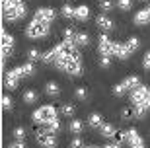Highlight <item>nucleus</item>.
I'll return each instance as SVG.
<instances>
[{"instance_id":"f257e3e1","label":"nucleus","mask_w":150,"mask_h":148,"mask_svg":"<svg viewBox=\"0 0 150 148\" xmlns=\"http://www.w3.org/2000/svg\"><path fill=\"white\" fill-rule=\"evenodd\" d=\"M2 14L6 22H18L25 18V6L22 0H2Z\"/></svg>"},{"instance_id":"f03ea898","label":"nucleus","mask_w":150,"mask_h":148,"mask_svg":"<svg viewBox=\"0 0 150 148\" xmlns=\"http://www.w3.org/2000/svg\"><path fill=\"white\" fill-rule=\"evenodd\" d=\"M49 25L51 23L47 22H41V20H31V22L28 23V28H25V35H28L29 39H41V37H47L49 35Z\"/></svg>"},{"instance_id":"7ed1b4c3","label":"nucleus","mask_w":150,"mask_h":148,"mask_svg":"<svg viewBox=\"0 0 150 148\" xmlns=\"http://www.w3.org/2000/svg\"><path fill=\"white\" fill-rule=\"evenodd\" d=\"M57 68H61V70L68 72V74H72V76H78L80 72H82V62L78 59H70V57H57L55 60Z\"/></svg>"},{"instance_id":"20e7f679","label":"nucleus","mask_w":150,"mask_h":148,"mask_svg":"<svg viewBox=\"0 0 150 148\" xmlns=\"http://www.w3.org/2000/svg\"><path fill=\"white\" fill-rule=\"evenodd\" d=\"M131 99H133L134 105H140V107H144L146 111H150V88H146V86H139L137 90H133Z\"/></svg>"},{"instance_id":"39448f33","label":"nucleus","mask_w":150,"mask_h":148,"mask_svg":"<svg viewBox=\"0 0 150 148\" xmlns=\"http://www.w3.org/2000/svg\"><path fill=\"white\" fill-rule=\"evenodd\" d=\"M33 119L37 123H43V125H49L51 121L57 119V109L55 105H41L37 111L33 113Z\"/></svg>"},{"instance_id":"423d86ee","label":"nucleus","mask_w":150,"mask_h":148,"mask_svg":"<svg viewBox=\"0 0 150 148\" xmlns=\"http://www.w3.org/2000/svg\"><path fill=\"white\" fill-rule=\"evenodd\" d=\"M35 140H37L39 146H43V148H55L57 146L55 135H51L49 131H37L35 132Z\"/></svg>"},{"instance_id":"0eeeda50","label":"nucleus","mask_w":150,"mask_h":148,"mask_svg":"<svg viewBox=\"0 0 150 148\" xmlns=\"http://www.w3.org/2000/svg\"><path fill=\"white\" fill-rule=\"evenodd\" d=\"M98 49H100L101 57H113V55H111L113 41L107 37V35H100V39H98Z\"/></svg>"},{"instance_id":"6e6552de","label":"nucleus","mask_w":150,"mask_h":148,"mask_svg":"<svg viewBox=\"0 0 150 148\" xmlns=\"http://www.w3.org/2000/svg\"><path fill=\"white\" fill-rule=\"evenodd\" d=\"M12 51H14V37L10 33H6V29H4L2 31V59L6 60V57L12 55Z\"/></svg>"},{"instance_id":"1a4fd4ad","label":"nucleus","mask_w":150,"mask_h":148,"mask_svg":"<svg viewBox=\"0 0 150 148\" xmlns=\"http://www.w3.org/2000/svg\"><path fill=\"white\" fill-rule=\"evenodd\" d=\"M35 20H41V22H47V23H53L57 18V12L53 10V8H39L37 12H35Z\"/></svg>"},{"instance_id":"9d476101","label":"nucleus","mask_w":150,"mask_h":148,"mask_svg":"<svg viewBox=\"0 0 150 148\" xmlns=\"http://www.w3.org/2000/svg\"><path fill=\"white\" fill-rule=\"evenodd\" d=\"M20 72L16 70V68H14V70H8L4 74V86L8 90H14V88H18V82H20Z\"/></svg>"},{"instance_id":"9b49d317","label":"nucleus","mask_w":150,"mask_h":148,"mask_svg":"<svg viewBox=\"0 0 150 148\" xmlns=\"http://www.w3.org/2000/svg\"><path fill=\"white\" fill-rule=\"evenodd\" d=\"M127 142H129L131 148H146L144 142H142V138L139 137V131H137V129L127 131Z\"/></svg>"},{"instance_id":"f8f14e48","label":"nucleus","mask_w":150,"mask_h":148,"mask_svg":"<svg viewBox=\"0 0 150 148\" xmlns=\"http://www.w3.org/2000/svg\"><path fill=\"white\" fill-rule=\"evenodd\" d=\"M134 23H137V25H146V23H150V6H146V8H142V10H139L134 14Z\"/></svg>"},{"instance_id":"ddd939ff","label":"nucleus","mask_w":150,"mask_h":148,"mask_svg":"<svg viewBox=\"0 0 150 148\" xmlns=\"http://www.w3.org/2000/svg\"><path fill=\"white\" fill-rule=\"evenodd\" d=\"M111 55H115L117 59H127L129 57V51L125 47V43H119V41H113V49H111Z\"/></svg>"},{"instance_id":"4468645a","label":"nucleus","mask_w":150,"mask_h":148,"mask_svg":"<svg viewBox=\"0 0 150 148\" xmlns=\"http://www.w3.org/2000/svg\"><path fill=\"white\" fill-rule=\"evenodd\" d=\"M121 86L125 90H137L140 86V80H139V76H127L125 80L121 82Z\"/></svg>"},{"instance_id":"2eb2a0df","label":"nucleus","mask_w":150,"mask_h":148,"mask_svg":"<svg viewBox=\"0 0 150 148\" xmlns=\"http://www.w3.org/2000/svg\"><path fill=\"white\" fill-rule=\"evenodd\" d=\"M96 23H98V28L105 29V31H109V29H113V22L109 20V18L105 16V14H101V16H98V20H96Z\"/></svg>"},{"instance_id":"dca6fc26","label":"nucleus","mask_w":150,"mask_h":148,"mask_svg":"<svg viewBox=\"0 0 150 148\" xmlns=\"http://www.w3.org/2000/svg\"><path fill=\"white\" fill-rule=\"evenodd\" d=\"M16 70L20 72V76L23 78V76H31L35 72V66H33V62H25V64H20Z\"/></svg>"},{"instance_id":"f3484780","label":"nucleus","mask_w":150,"mask_h":148,"mask_svg":"<svg viewBox=\"0 0 150 148\" xmlns=\"http://www.w3.org/2000/svg\"><path fill=\"white\" fill-rule=\"evenodd\" d=\"M88 125L92 127V129H101V125H103V119H101L100 113H92V115L88 117Z\"/></svg>"},{"instance_id":"a211bd4d","label":"nucleus","mask_w":150,"mask_h":148,"mask_svg":"<svg viewBox=\"0 0 150 148\" xmlns=\"http://www.w3.org/2000/svg\"><path fill=\"white\" fill-rule=\"evenodd\" d=\"M76 47H86V45L90 43V35L88 33H76V37H74V41H72Z\"/></svg>"},{"instance_id":"6ab92c4d","label":"nucleus","mask_w":150,"mask_h":148,"mask_svg":"<svg viewBox=\"0 0 150 148\" xmlns=\"http://www.w3.org/2000/svg\"><path fill=\"white\" fill-rule=\"evenodd\" d=\"M90 18V8L88 6H78L76 8V20H80V22H86V20H88Z\"/></svg>"},{"instance_id":"aec40b11","label":"nucleus","mask_w":150,"mask_h":148,"mask_svg":"<svg viewBox=\"0 0 150 148\" xmlns=\"http://www.w3.org/2000/svg\"><path fill=\"white\" fill-rule=\"evenodd\" d=\"M100 131H101V137H105V138H113V137H115V132H117L115 127L109 125V123H103Z\"/></svg>"},{"instance_id":"412c9836","label":"nucleus","mask_w":150,"mask_h":148,"mask_svg":"<svg viewBox=\"0 0 150 148\" xmlns=\"http://www.w3.org/2000/svg\"><path fill=\"white\" fill-rule=\"evenodd\" d=\"M82 129H84V125H82V121L80 119H72L70 121V125H68V131L72 132V135H80V132H82Z\"/></svg>"},{"instance_id":"4be33fe9","label":"nucleus","mask_w":150,"mask_h":148,"mask_svg":"<svg viewBox=\"0 0 150 148\" xmlns=\"http://www.w3.org/2000/svg\"><path fill=\"white\" fill-rule=\"evenodd\" d=\"M23 101H25V103H35V101H37V92H35V90H25Z\"/></svg>"},{"instance_id":"5701e85b","label":"nucleus","mask_w":150,"mask_h":148,"mask_svg":"<svg viewBox=\"0 0 150 148\" xmlns=\"http://www.w3.org/2000/svg\"><path fill=\"white\" fill-rule=\"evenodd\" d=\"M125 47H127L129 55H133L134 51L139 49V39H137V37H131V39H129V41H127V43H125Z\"/></svg>"},{"instance_id":"b1692460","label":"nucleus","mask_w":150,"mask_h":148,"mask_svg":"<svg viewBox=\"0 0 150 148\" xmlns=\"http://www.w3.org/2000/svg\"><path fill=\"white\" fill-rule=\"evenodd\" d=\"M62 16L64 18H68V20H72V18H76V8H72V6H62Z\"/></svg>"},{"instance_id":"393cba45","label":"nucleus","mask_w":150,"mask_h":148,"mask_svg":"<svg viewBox=\"0 0 150 148\" xmlns=\"http://www.w3.org/2000/svg\"><path fill=\"white\" fill-rule=\"evenodd\" d=\"M47 131L51 132V135H57V132L61 131V121L55 119V121H51L49 125H47Z\"/></svg>"},{"instance_id":"a878e982","label":"nucleus","mask_w":150,"mask_h":148,"mask_svg":"<svg viewBox=\"0 0 150 148\" xmlns=\"http://www.w3.org/2000/svg\"><path fill=\"white\" fill-rule=\"evenodd\" d=\"M45 92L49 93V96H59V84H55V82H49L47 86H45Z\"/></svg>"},{"instance_id":"bb28decb","label":"nucleus","mask_w":150,"mask_h":148,"mask_svg":"<svg viewBox=\"0 0 150 148\" xmlns=\"http://www.w3.org/2000/svg\"><path fill=\"white\" fill-rule=\"evenodd\" d=\"M28 59H29V62H35L37 59H43V55H41L37 49H33V47H31V49L28 51Z\"/></svg>"},{"instance_id":"cd10ccee","label":"nucleus","mask_w":150,"mask_h":148,"mask_svg":"<svg viewBox=\"0 0 150 148\" xmlns=\"http://www.w3.org/2000/svg\"><path fill=\"white\" fill-rule=\"evenodd\" d=\"M113 0H101L100 2V8H101V12H111L113 10Z\"/></svg>"},{"instance_id":"c85d7f7f","label":"nucleus","mask_w":150,"mask_h":148,"mask_svg":"<svg viewBox=\"0 0 150 148\" xmlns=\"http://www.w3.org/2000/svg\"><path fill=\"white\" fill-rule=\"evenodd\" d=\"M117 6H119L123 12H127V10L133 8V0H117Z\"/></svg>"},{"instance_id":"c756f323","label":"nucleus","mask_w":150,"mask_h":148,"mask_svg":"<svg viewBox=\"0 0 150 148\" xmlns=\"http://www.w3.org/2000/svg\"><path fill=\"white\" fill-rule=\"evenodd\" d=\"M133 113H134L137 119H142V117L146 115V109H144V107H140V105H133Z\"/></svg>"},{"instance_id":"7c9ffc66","label":"nucleus","mask_w":150,"mask_h":148,"mask_svg":"<svg viewBox=\"0 0 150 148\" xmlns=\"http://www.w3.org/2000/svg\"><path fill=\"white\" fill-rule=\"evenodd\" d=\"M74 109H76V107H74L72 103H64L62 105V115H67V117L74 115Z\"/></svg>"},{"instance_id":"2f4dec72","label":"nucleus","mask_w":150,"mask_h":148,"mask_svg":"<svg viewBox=\"0 0 150 148\" xmlns=\"http://www.w3.org/2000/svg\"><path fill=\"white\" fill-rule=\"evenodd\" d=\"M12 137L16 138V140H23V137H25V131H23L22 127H16V129H14V132H12Z\"/></svg>"},{"instance_id":"473e14b6","label":"nucleus","mask_w":150,"mask_h":148,"mask_svg":"<svg viewBox=\"0 0 150 148\" xmlns=\"http://www.w3.org/2000/svg\"><path fill=\"white\" fill-rule=\"evenodd\" d=\"M113 138H115V142H117V144H123L125 140H127V132H125V131H117Z\"/></svg>"},{"instance_id":"72a5a7b5","label":"nucleus","mask_w":150,"mask_h":148,"mask_svg":"<svg viewBox=\"0 0 150 148\" xmlns=\"http://www.w3.org/2000/svg\"><path fill=\"white\" fill-rule=\"evenodd\" d=\"M64 37H67V41H68V43H72V41H74V37H76V31H74L72 28H67V29H64Z\"/></svg>"},{"instance_id":"f704fd0d","label":"nucleus","mask_w":150,"mask_h":148,"mask_svg":"<svg viewBox=\"0 0 150 148\" xmlns=\"http://www.w3.org/2000/svg\"><path fill=\"white\" fill-rule=\"evenodd\" d=\"M2 109H4V111H10L12 109V98L2 96Z\"/></svg>"},{"instance_id":"c9c22d12","label":"nucleus","mask_w":150,"mask_h":148,"mask_svg":"<svg viewBox=\"0 0 150 148\" xmlns=\"http://www.w3.org/2000/svg\"><path fill=\"white\" fill-rule=\"evenodd\" d=\"M74 93H76L78 99H86V98H88V90H86V88H76Z\"/></svg>"},{"instance_id":"e433bc0d","label":"nucleus","mask_w":150,"mask_h":148,"mask_svg":"<svg viewBox=\"0 0 150 148\" xmlns=\"http://www.w3.org/2000/svg\"><path fill=\"white\" fill-rule=\"evenodd\" d=\"M121 117H123V119H131V117H134L133 107H125V109L121 111Z\"/></svg>"},{"instance_id":"4c0bfd02","label":"nucleus","mask_w":150,"mask_h":148,"mask_svg":"<svg viewBox=\"0 0 150 148\" xmlns=\"http://www.w3.org/2000/svg\"><path fill=\"white\" fill-rule=\"evenodd\" d=\"M70 148H84L82 138H80V137H74V138H72V142H70Z\"/></svg>"},{"instance_id":"58836bf2","label":"nucleus","mask_w":150,"mask_h":148,"mask_svg":"<svg viewBox=\"0 0 150 148\" xmlns=\"http://www.w3.org/2000/svg\"><path fill=\"white\" fill-rule=\"evenodd\" d=\"M100 64H101V68H109L111 66V57H101Z\"/></svg>"},{"instance_id":"ea45409f","label":"nucleus","mask_w":150,"mask_h":148,"mask_svg":"<svg viewBox=\"0 0 150 148\" xmlns=\"http://www.w3.org/2000/svg\"><path fill=\"white\" fill-rule=\"evenodd\" d=\"M142 66H144L146 70H150V51L146 53L144 57H142Z\"/></svg>"},{"instance_id":"a19ab883","label":"nucleus","mask_w":150,"mask_h":148,"mask_svg":"<svg viewBox=\"0 0 150 148\" xmlns=\"http://www.w3.org/2000/svg\"><path fill=\"white\" fill-rule=\"evenodd\" d=\"M8 148H28V146L23 144V140H16V142H12Z\"/></svg>"},{"instance_id":"79ce46f5","label":"nucleus","mask_w":150,"mask_h":148,"mask_svg":"<svg viewBox=\"0 0 150 148\" xmlns=\"http://www.w3.org/2000/svg\"><path fill=\"white\" fill-rule=\"evenodd\" d=\"M103 148H121V144H117V142H109V144H105Z\"/></svg>"},{"instance_id":"37998d69","label":"nucleus","mask_w":150,"mask_h":148,"mask_svg":"<svg viewBox=\"0 0 150 148\" xmlns=\"http://www.w3.org/2000/svg\"><path fill=\"white\" fill-rule=\"evenodd\" d=\"M86 148H98V146H86Z\"/></svg>"}]
</instances>
